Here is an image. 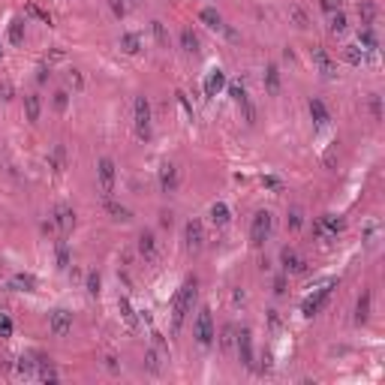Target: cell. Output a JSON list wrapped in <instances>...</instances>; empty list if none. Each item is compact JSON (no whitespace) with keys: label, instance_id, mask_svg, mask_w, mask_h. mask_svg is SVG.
<instances>
[{"label":"cell","instance_id":"6da1fadb","mask_svg":"<svg viewBox=\"0 0 385 385\" xmlns=\"http://www.w3.org/2000/svg\"><path fill=\"white\" fill-rule=\"evenodd\" d=\"M196 295H199V283H196V277H187L184 286L178 289V295H175V304H172V328L175 331H181L187 313H190L193 304H196Z\"/></svg>","mask_w":385,"mask_h":385},{"label":"cell","instance_id":"7a4b0ae2","mask_svg":"<svg viewBox=\"0 0 385 385\" xmlns=\"http://www.w3.org/2000/svg\"><path fill=\"white\" fill-rule=\"evenodd\" d=\"M274 232V214L271 211H256L253 223H250V244L253 247H262Z\"/></svg>","mask_w":385,"mask_h":385},{"label":"cell","instance_id":"3957f363","mask_svg":"<svg viewBox=\"0 0 385 385\" xmlns=\"http://www.w3.org/2000/svg\"><path fill=\"white\" fill-rule=\"evenodd\" d=\"M132 115H135V135L142 142H148L151 139V102H148V96H135Z\"/></svg>","mask_w":385,"mask_h":385},{"label":"cell","instance_id":"277c9868","mask_svg":"<svg viewBox=\"0 0 385 385\" xmlns=\"http://www.w3.org/2000/svg\"><path fill=\"white\" fill-rule=\"evenodd\" d=\"M343 217H337V214H325L319 220H313V235L322 238V241H331V238H337V232H343Z\"/></svg>","mask_w":385,"mask_h":385},{"label":"cell","instance_id":"5b68a950","mask_svg":"<svg viewBox=\"0 0 385 385\" xmlns=\"http://www.w3.org/2000/svg\"><path fill=\"white\" fill-rule=\"evenodd\" d=\"M214 337H217V331H214V319H211V310L208 307H202L199 310V316H196V340H199V346H211L214 343Z\"/></svg>","mask_w":385,"mask_h":385},{"label":"cell","instance_id":"8992f818","mask_svg":"<svg viewBox=\"0 0 385 385\" xmlns=\"http://www.w3.org/2000/svg\"><path fill=\"white\" fill-rule=\"evenodd\" d=\"M334 286H337V280H325V283H322V286L316 289L304 304H301V313H304V316H316V313L322 310V304L328 301V295H331V289Z\"/></svg>","mask_w":385,"mask_h":385},{"label":"cell","instance_id":"52a82bcc","mask_svg":"<svg viewBox=\"0 0 385 385\" xmlns=\"http://www.w3.org/2000/svg\"><path fill=\"white\" fill-rule=\"evenodd\" d=\"M235 346H238V355H241L244 367L256 373V355H253V334H250V328H241V331H238Z\"/></svg>","mask_w":385,"mask_h":385},{"label":"cell","instance_id":"ba28073f","mask_svg":"<svg viewBox=\"0 0 385 385\" xmlns=\"http://www.w3.org/2000/svg\"><path fill=\"white\" fill-rule=\"evenodd\" d=\"M202 244H205V226H202V220H187V226H184V247L190 250V253H199L202 250Z\"/></svg>","mask_w":385,"mask_h":385},{"label":"cell","instance_id":"9c48e42d","mask_svg":"<svg viewBox=\"0 0 385 385\" xmlns=\"http://www.w3.org/2000/svg\"><path fill=\"white\" fill-rule=\"evenodd\" d=\"M96 175H99V190H102V199H112V193H115V162L108 160V157H102L99 166H96Z\"/></svg>","mask_w":385,"mask_h":385},{"label":"cell","instance_id":"30bf717a","mask_svg":"<svg viewBox=\"0 0 385 385\" xmlns=\"http://www.w3.org/2000/svg\"><path fill=\"white\" fill-rule=\"evenodd\" d=\"M48 331H51L54 337H66V334L72 331V313H69V310H54V313L48 316Z\"/></svg>","mask_w":385,"mask_h":385},{"label":"cell","instance_id":"8fae6325","mask_svg":"<svg viewBox=\"0 0 385 385\" xmlns=\"http://www.w3.org/2000/svg\"><path fill=\"white\" fill-rule=\"evenodd\" d=\"M54 226L61 229V235H69V232L75 229V211H72L66 202L54 205Z\"/></svg>","mask_w":385,"mask_h":385},{"label":"cell","instance_id":"7c38bea8","mask_svg":"<svg viewBox=\"0 0 385 385\" xmlns=\"http://www.w3.org/2000/svg\"><path fill=\"white\" fill-rule=\"evenodd\" d=\"M313 64L319 66V72L325 78H337V64L328 58V51H325L322 45H313Z\"/></svg>","mask_w":385,"mask_h":385},{"label":"cell","instance_id":"4fadbf2b","mask_svg":"<svg viewBox=\"0 0 385 385\" xmlns=\"http://www.w3.org/2000/svg\"><path fill=\"white\" fill-rule=\"evenodd\" d=\"M280 262H283V271H286V274H304V271H307V262L298 256L295 250H289V247L280 250Z\"/></svg>","mask_w":385,"mask_h":385},{"label":"cell","instance_id":"5bb4252c","mask_svg":"<svg viewBox=\"0 0 385 385\" xmlns=\"http://www.w3.org/2000/svg\"><path fill=\"white\" fill-rule=\"evenodd\" d=\"M160 190L162 193H175L178 190V169L172 162H162L160 166Z\"/></svg>","mask_w":385,"mask_h":385},{"label":"cell","instance_id":"9a60e30c","mask_svg":"<svg viewBox=\"0 0 385 385\" xmlns=\"http://www.w3.org/2000/svg\"><path fill=\"white\" fill-rule=\"evenodd\" d=\"M139 253L148 259V262H154V259H157V238H154V232H148V229H145V232L139 235Z\"/></svg>","mask_w":385,"mask_h":385},{"label":"cell","instance_id":"2e32d148","mask_svg":"<svg viewBox=\"0 0 385 385\" xmlns=\"http://www.w3.org/2000/svg\"><path fill=\"white\" fill-rule=\"evenodd\" d=\"M223 88H226V72H223V69H211V75L205 78V94L217 96Z\"/></svg>","mask_w":385,"mask_h":385},{"label":"cell","instance_id":"e0dca14e","mask_svg":"<svg viewBox=\"0 0 385 385\" xmlns=\"http://www.w3.org/2000/svg\"><path fill=\"white\" fill-rule=\"evenodd\" d=\"M358 18H361V28H373V21H376V3L373 0H358Z\"/></svg>","mask_w":385,"mask_h":385},{"label":"cell","instance_id":"ac0fdd59","mask_svg":"<svg viewBox=\"0 0 385 385\" xmlns=\"http://www.w3.org/2000/svg\"><path fill=\"white\" fill-rule=\"evenodd\" d=\"M105 211H108L112 220H118V223H129V220H132V211L124 208V205H118L115 199H105Z\"/></svg>","mask_w":385,"mask_h":385},{"label":"cell","instance_id":"d6986e66","mask_svg":"<svg viewBox=\"0 0 385 385\" xmlns=\"http://www.w3.org/2000/svg\"><path fill=\"white\" fill-rule=\"evenodd\" d=\"M310 118H313L316 127H325V124L331 121V115H328V108H325L322 99H310Z\"/></svg>","mask_w":385,"mask_h":385},{"label":"cell","instance_id":"ffe728a7","mask_svg":"<svg viewBox=\"0 0 385 385\" xmlns=\"http://www.w3.org/2000/svg\"><path fill=\"white\" fill-rule=\"evenodd\" d=\"M370 292H361V298H358V304H355V322L358 325H364V322L370 319Z\"/></svg>","mask_w":385,"mask_h":385},{"label":"cell","instance_id":"44dd1931","mask_svg":"<svg viewBox=\"0 0 385 385\" xmlns=\"http://www.w3.org/2000/svg\"><path fill=\"white\" fill-rule=\"evenodd\" d=\"M229 220H232V217H229V205H226V202H214V205H211V223L223 229V226H229Z\"/></svg>","mask_w":385,"mask_h":385},{"label":"cell","instance_id":"7402d4cb","mask_svg":"<svg viewBox=\"0 0 385 385\" xmlns=\"http://www.w3.org/2000/svg\"><path fill=\"white\" fill-rule=\"evenodd\" d=\"M199 18H202V21H205L211 31H220V28H223V15H220L214 6H205V9L199 12Z\"/></svg>","mask_w":385,"mask_h":385},{"label":"cell","instance_id":"603a6c76","mask_svg":"<svg viewBox=\"0 0 385 385\" xmlns=\"http://www.w3.org/2000/svg\"><path fill=\"white\" fill-rule=\"evenodd\" d=\"M24 112H28V121L36 124V121H39V112H42V99L36 94H28L24 96Z\"/></svg>","mask_w":385,"mask_h":385},{"label":"cell","instance_id":"cb8c5ba5","mask_svg":"<svg viewBox=\"0 0 385 385\" xmlns=\"http://www.w3.org/2000/svg\"><path fill=\"white\" fill-rule=\"evenodd\" d=\"M265 91H268V94H277V91H280V69L274 64L265 69Z\"/></svg>","mask_w":385,"mask_h":385},{"label":"cell","instance_id":"d4e9b609","mask_svg":"<svg viewBox=\"0 0 385 385\" xmlns=\"http://www.w3.org/2000/svg\"><path fill=\"white\" fill-rule=\"evenodd\" d=\"M118 310H121V316H124V322L129 328H139V319H135V310H132L129 298H118Z\"/></svg>","mask_w":385,"mask_h":385},{"label":"cell","instance_id":"484cf974","mask_svg":"<svg viewBox=\"0 0 385 385\" xmlns=\"http://www.w3.org/2000/svg\"><path fill=\"white\" fill-rule=\"evenodd\" d=\"M145 370L154 373V376L162 373V361H160V352H157V349H148V352H145Z\"/></svg>","mask_w":385,"mask_h":385},{"label":"cell","instance_id":"4316f807","mask_svg":"<svg viewBox=\"0 0 385 385\" xmlns=\"http://www.w3.org/2000/svg\"><path fill=\"white\" fill-rule=\"evenodd\" d=\"M358 45H364L367 51H376V48H379V42H376V33H373V28H361V31H358Z\"/></svg>","mask_w":385,"mask_h":385},{"label":"cell","instance_id":"83f0119b","mask_svg":"<svg viewBox=\"0 0 385 385\" xmlns=\"http://www.w3.org/2000/svg\"><path fill=\"white\" fill-rule=\"evenodd\" d=\"M181 45H184L187 54H196V51H199V36L193 33V28H184V31H181Z\"/></svg>","mask_w":385,"mask_h":385},{"label":"cell","instance_id":"f1b7e54d","mask_svg":"<svg viewBox=\"0 0 385 385\" xmlns=\"http://www.w3.org/2000/svg\"><path fill=\"white\" fill-rule=\"evenodd\" d=\"M235 337H238V328H235V325H223V334H220L223 352H232V349H235Z\"/></svg>","mask_w":385,"mask_h":385},{"label":"cell","instance_id":"f546056e","mask_svg":"<svg viewBox=\"0 0 385 385\" xmlns=\"http://www.w3.org/2000/svg\"><path fill=\"white\" fill-rule=\"evenodd\" d=\"M346 24H349V21H346V15H343L340 9H337V12H331V21H328V31L334 33V36L346 33Z\"/></svg>","mask_w":385,"mask_h":385},{"label":"cell","instance_id":"4dcf8cb0","mask_svg":"<svg viewBox=\"0 0 385 385\" xmlns=\"http://www.w3.org/2000/svg\"><path fill=\"white\" fill-rule=\"evenodd\" d=\"M289 18H292V24H295V28H301V31H307V28H310V15H307L301 6H292V9H289Z\"/></svg>","mask_w":385,"mask_h":385},{"label":"cell","instance_id":"1f68e13d","mask_svg":"<svg viewBox=\"0 0 385 385\" xmlns=\"http://www.w3.org/2000/svg\"><path fill=\"white\" fill-rule=\"evenodd\" d=\"M121 48H124L127 54H139V51H142V39H139L135 33H124V36H121Z\"/></svg>","mask_w":385,"mask_h":385},{"label":"cell","instance_id":"d6a6232c","mask_svg":"<svg viewBox=\"0 0 385 385\" xmlns=\"http://www.w3.org/2000/svg\"><path fill=\"white\" fill-rule=\"evenodd\" d=\"M54 256H58V268H61V271H69V247H66L64 238L54 244Z\"/></svg>","mask_w":385,"mask_h":385},{"label":"cell","instance_id":"836d02e7","mask_svg":"<svg viewBox=\"0 0 385 385\" xmlns=\"http://www.w3.org/2000/svg\"><path fill=\"white\" fill-rule=\"evenodd\" d=\"M12 289L33 292V289H36V277H33V274H15V277H12Z\"/></svg>","mask_w":385,"mask_h":385},{"label":"cell","instance_id":"e575fe53","mask_svg":"<svg viewBox=\"0 0 385 385\" xmlns=\"http://www.w3.org/2000/svg\"><path fill=\"white\" fill-rule=\"evenodd\" d=\"M343 54H346V61H349L352 66H361V64H364V48H361V45H355V42L343 48Z\"/></svg>","mask_w":385,"mask_h":385},{"label":"cell","instance_id":"d590c367","mask_svg":"<svg viewBox=\"0 0 385 385\" xmlns=\"http://www.w3.org/2000/svg\"><path fill=\"white\" fill-rule=\"evenodd\" d=\"M9 42H12V45H21V42H24V21H21V18H15V21L9 24Z\"/></svg>","mask_w":385,"mask_h":385},{"label":"cell","instance_id":"8d00e7d4","mask_svg":"<svg viewBox=\"0 0 385 385\" xmlns=\"http://www.w3.org/2000/svg\"><path fill=\"white\" fill-rule=\"evenodd\" d=\"M66 85L72 88V91H85V75H81V69H66Z\"/></svg>","mask_w":385,"mask_h":385},{"label":"cell","instance_id":"74e56055","mask_svg":"<svg viewBox=\"0 0 385 385\" xmlns=\"http://www.w3.org/2000/svg\"><path fill=\"white\" fill-rule=\"evenodd\" d=\"M286 226L292 229V232L304 226V214H301V208H289V214H286Z\"/></svg>","mask_w":385,"mask_h":385},{"label":"cell","instance_id":"f35d334b","mask_svg":"<svg viewBox=\"0 0 385 385\" xmlns=\"http://www.w3.org/2000/svg\"><path fill=\"white\" fill-rule=\"evenodd\" d=\"M28 15H33V18H39V21H42V24H51V15H48V12H45V9H42V6H39V3H28Z\"/></svg>","mask_w":385,"mask_h":385},{"label":"cell","instance_id":"ab89813d","mask_svg":"<svg viewBox=\"0 0 385 385\" xmlns=\"http://www.w3.org/2000/svg\"><path fill=\"white\" fill-rule=\"evenodd\" d=\"M15 370H18V376H33L36 373V361H31V358H18V364H15Z\"/></svg>","mask_w":385,"mask_h":385},{"label":"cell","instance_id":"60d3db41","mask_svg":"<svg viewBox=\"0 0 385 385\" xmlns=\"http://www.w3.org/2000/svg\"><path fill=\"white\" fill-rule=\"evenodd\" d=\"M151 31H154V39H157V45L169 48V33H166V24H162V21H154V24H151Z\"/></svg>","mask_w":385,"mask_h":385},{"label":"cell","instance_id":"b9f144b4","mask_svg":"<svg viewBox=\"0 0 385 385\" xmlns=\"http://www.w3.org/2000/svg\"><path fill=\"white\" fill-rule=\"evenodd\" d=\"M64 157H66V151H64V145H58L54 148V154L48 157V166L54 169V172H64Z\"/></svg>","mask_w":385,"mask_h":385},{"label":"cell","instance_id":"7bdbcfd3","mask_svg":"<svg viewBox=\"0 0 385 385\" xmlns=\"http://www.w3.org/2000/svg\"><path fill=\"white\" fill-rule=\"evenodd\" d=\"M262 187H265V190H271V193H283V181H280V178H274V175H265V178H262Z\"/></svg>","mask_w":385,"mask_h":385},{"label":"cell","instance_id":"ee69618b","mask_svg":"<svg viewBox=\"0 0 385 385\" xmlns=\"http://www.w3.org/2000/svg\"><path fill=\"white\" fill-rule=\"evenodd\" d=\"M99 286H102V280H99V271H91V274H88V292H91V295H99Z\"/></svg>","mask_w":385,"mask_h":385},{"label":"cell","instance_id":"f6af8a7d","mask_svg":"<svg viewBox=\"0 0 385 385\" xmlns=\"http://www.w3.org/2000/svg\"><path fill=\"white\" fill-rule=\"evenodd\" d=\"M370 115H373V121H382V99H379V94L370 96Z\"/></svg>","mask_w":385,"mask_h":385},{"label":"cell","instance_id":"bcb514c9","mask_svg":"<svg viewBox=\"0 0 385 385\" xmlns=\"http://www.w3.org/2000/svg\"><path fill=\"white\" fill-rule=\"evenodd\" d=\"M241 108H244V118H247V124L253 127V124H256V108H253V102H250V96H247V99L241 102Z\"/></svg>","mask_w":385,"mask_h":385},{"label":"cell","instance_id":"7dc6e473","mask_svg":"<svg viewBox=\"0 0 385 385\" xmlns=\"http://www.w3.org/2000/svg\"><path fill=\"white\" fill-rule=\"evenodd\" d=\"M229 94H232V99H235V102H244V99H247L244 85H229Z\"/></svg>","mask_w":385,"mask_h":385},{"label":"cell","instance_id":"c3c4849f","mask_svg":"<svg viewBox=\"0 0 385 385\" xmlns=\"http://www.w3.org/2000/svg\"><path fill=\"white\" fill-rule=\"evenodd\" d=\"M66 105H69V94H66V91H58V94H54V108H58V112H66Z\"/></svg>","mask_w":385,"mask_h":385},{"label":"cell","instance_id":"681fc988","mask_svg":"<svg viewBox=\"0 0 385 385\" xmlns=\"http://www.w3.org/2000/svg\"><path fill=\"white\" fill-rule=\"evenodd\" d=\"M108 6H112V12H115L118 18L127 15V3H124V0H108Z\"/></svg>","mask_w":385,"mask_h":385},{"label":"cell","instance_id":"f907efd6","mask_svg":"<svg viewBox=\"0 0 385 385\" xmlns=\"http://www.w3.org/2000/svg\"><path fill=\"white\" fill-rule=\"evenodd\" d=\"M319 3H322V9H325V12H337V9L343 6V0H319Z\"/></svg>","mask_w":385,"mask_h":385},{"label":"cell","instance_id":"816d5d0a","mask_svg":"<svg viewBox=\"0 0 385 385\" xmlns=\"http://www.w3.org/2000/svg\"><path fill=\"white\" fill-rule=\"evenodd\" d=\"M175 96H178V102H181V108H184V112H187V115H190V118H193V105H190V99H187V94H184V91H178V94H175Z\"/></svg>","mask_w":385,"mask_h":385},{"label":"cell","instance_id":"f5cc1de1","mask_svg":"<svg viewBox=\"0 0 385 385\" xmlns=\"http://www.w3.org/2000/svg\"><path fill=\"white\" fill-rule=\"evenodd\" d=\"M0 334H3V337H9V334H12V322L6 319V316H0Z\"/></svg>","mask_w":385,"mask_h":385},{"label":"cell","instance_id":"db71d44e","mask_svg":"<svg viewBox=\"0 0 385 385\" xmlns=\"http://www.w3.org/2000/svg\"><path fill=\"white\" fill-rule=\"evenodd\" d=\"M274 292H277V295H283V292H286V277H277V283H274Z\"/></svg>","mask_w":385,"mask_h":385},{"label":"cell","instance_id":"11a10c76","mask_svg":"<svg viewBox=\"0 0 385 385\" xmlns=\"http://www.w3.org/2000/svg\"><path fill=\"white\" fill-rule=\"evenodd\" d=\"M105 367H108V370H112V373H118V370H121V367H118V358H112V355H108V358H105Z\"/></svg>","mask_w":385,"mask_h":385},{"label":"cell","instance_id":"9f6ffc18","mask_svg":"<svg viewBox=\"0 0 385 385\" xmlns=\"http://www.w3.org/2000/svg\"><path fill=\"white\" fill-rule=\"evenodd\" d=\"M160 226H166V229L172 226V211H162L160 214Z\"/></svg>","mask_w":385,"mask_h":385},{"label":"cell","instance_id":"6f0895ef","mask_svg":"<svg viewBox=\"0 0 385 385\" xmlns=\"http://www.w3.org/2000/svg\"><path fill=\"white\" fill-rule=\"evenodd\" d=\"M268 319H271V328H274V331L280 328V316H277V310H271V313H268Z\"/></svg>","mask_w":385,"mask_h":385},{"label":"cell","instance_id":"680465c9","mask_svg":"<svg viewBox=\"0 0 385 385\" xmlns=\"http://www.w3.org/2000/svg\"><path fill=\"white\" fill-rule=\"evenodd\" d=\"M232 298H235V304H238V301H244V289H235V292H232Z\"/></svg>","mask_w":385,"mask_h":385},{"label":"cell","instance_id":"91938a15","mask_svg":"<svg viewBox=\"0 0 385 385\" xmlns=\"http://www.w3.org/2000/svg\"><path fill=\"white\" fill-rule=\"evenodd\" d=\"M139 3H142V0H129V6H139Z\"/></svg>","mask_w":385,"mask_h":385},{"label":"cell","instance_id":"94428289","mask_svg":"<svg viewBox=\"0 0 385 385\" xmlns=\"http://www.w3.org/2000/svg\"><path fill=\"white\" fill-rule=\"evenodd\" d=\"M0 61H3V48H0Z\"/></svg>","mask_w":385,"mask_h":385}]
</instances>
